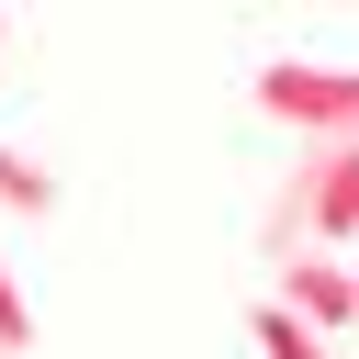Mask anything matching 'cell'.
I'll list each match as a JSON object with an SVG mask.
<instances>
[{
	"label": "cell",
	"mask_w": 359,
	"mask_h": 359,
	"mask_svg": "<svg viewBox=\"0 0 359 359\" xmlns=\"http://www.w3.org/2000/svg\"><path fill=\"white\" fill-rule=\"evenodd\" d=\"M258 247H269L280 269H292L303 247H359V146H303V168L280 180Z\"/></svg>",
	"instance_id": "cell-1"
},
{
	"label": "cell",
	"mask_w": 359,
	"mask_h": 359,
	"mask_svg": "<svg viewBox=\"0 0 359 359\" xmlns=\"http://www.w3.org/2000/svg\"><path fill=\"white\" fill-rule=\"evenodd\" d=\"M247 101L280 135H303V146H359V67H292V56H269L247 79Z\"/></svg>",
	"instance_id": "cell-2"
},
{
	"label": "cell",
	"mask_w": 359,
	"mask_h": 359,
	"mask_svg": "<svg viewBox=\"0 0 359 359\" xmlns=\"http://www.w3.org/2000/svg\"><path fill=\"white\" fill-rule=\"evenodd\" d=\"M269 303H280L292 325H314V337H325V325H348V314H359V269H348V258H292Z\"/></svg>",
	"instance_id": "cell-3"
},
{
	"label": "cell",
	"mask_w": 359,
	"mask_h": 359,
	"mask_svg": "<svg viewBox=\"0 0 359 359\" xmlns=\"http://www.w3.org/2000/svg\"><path fill=\"white\" fill-rule=\"evenodd\" d=\"M56 202H67V180H56V168H34L22 146H0V224H45Z\"/></svg>",
	"instance_id": "cell-4"
},
{
	"label": "cell",
	"mask_w": 359,
	"mask_h": 359,
	"mask_svg": "<svg viewBox=\"0 0 359 359\" xmlns=\"http://www.w3.org/2000/svg\"><path fill=\"white\" fill-rule=\"evenodd\" d=\"M247 337H258V359H337V348H325L314 325H292L280 303H258V314H247Z\"/></svg>",
	"instance_id": "cell-5"
},
{
	"label": "cell",
	"mask_w": 359,
	"mask_h": 359,
	"mask_svg": "<svg viewBox=\"0 0 359 359\" xmlns=\"http://www.w3.org/2000/svg\"><path fill=\"white\" fill-rule=\"evenodd\" d=\"M22 348H34V303L11 280V224H0V359H22Z\"/></svg>",
	"instance_id": "cell-6"
},
{
	"label": "cell",
	"mask_w": 359,
	"mask_h": 359,
	"mask_svg": "<svg viewBox=\"0 0 359 359\" xmlns=\"http://www.w3.org/2000/svg\"><path fill=\"white\" fill-rule=\"evenodd\" d=\"M0 45H11V34H0Z\"/></svg>",
	"instance_id": "cell-7"
}]
</instances>
